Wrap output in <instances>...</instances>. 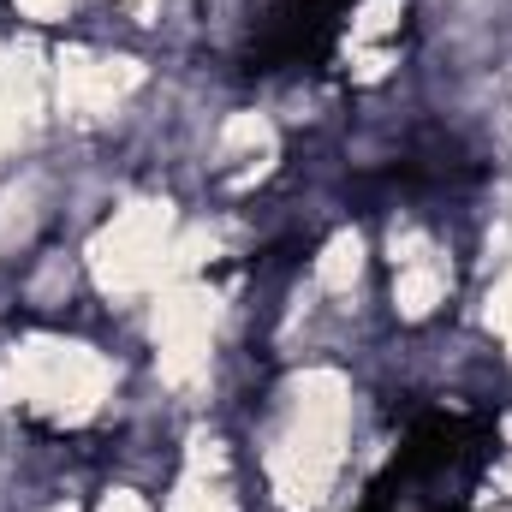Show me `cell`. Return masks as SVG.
<instances>
[{"mask_svg": "<svg viewBox=\"0 0 512 512\" xmlns=\"http://www.w3.org/2000/svg\"><path fill=\"white\" fill-rule=\"evenodd\" d=\"M340 447H346V382L334 370H310L292 382L286 423H280L274 453H268V477H274L280 507H316L340 471Z\"/></svg>", "mask_w": 512, "mask_h": 512, "instance_id": "cell-1", "label": "cell"}, {"mask_svg": "<svg viewBox=\"0 0 512 512\" xmlns=\"http://www.w3.org/2000/svg\"><path fill=\"white\" fill-rule=\"evenodd\" d=\"M108 387H114V370L78 340H24V346L6 352V370H0V393L12 405L42 411L54 423L96 417Z\"/></svg>", "mask_w": 512, "mask_h": 512, "instance_id": "cell-2", "label": "cell"}, {"mask_svg": "<svg viewBox=\"0 0 512 512\" xmlns=\"http://www.w3.org/2000/svg\"><path fill=\"white\" fill-rule=\"evenodd\" d=\"M90 268L108 292H149L173 268V209L126 203L90 245Z\"/></svg>", "mask_w": 512, "mask_h": 512, "instance_id": "cell-3", "label": "cell"}, {"mask_svg": "<svg viewBox=\"0 0 512 512\" xmlns=\"http://www.w3.org/2000/svg\"><path fill=\"white\" fill-rule=\"evenodd\" d=\"M209 340H215V298L191 280L167 286L155 304V364L161 382L191 387L209 376Z\"/></svg>", "mask_w": 512, "mask_h": 512, "instance_id": "cell-4", "label": "cell"}, {"mask_svg": "<svg viewBox=\"0 0 512 512\" xmlns=\"http://www.w3.org/2000/svg\"><path fill=\"white\" fill-rule=\"evenodd\" d=\"M143 84L137 60H96V54H60V108L72 120H102Z\"/></svg>", "mask_w": 512, "mask_h": 512, "instance_id": "cell-5", "label": "cell"}, {"mask_svg": "<svg viewBox=\"0 0 512 512\" xmlns=\"http://www.w3.org/2000/svg\"><path fill=\"white\" fill-rule=\"evenodd\" d=\"M167 512H233V495H227V459H221V441H191V465L173 489Z\"/></svg>", "mask_w": 512, "mask_h": 512, "instance_id": "cell-6", "label": "cell"}, {"mask_svg": "<svg viewBox=\"0 0 512 512\" xmlns=\"http://www.w3.org/2000/svg\"><path fill=\"white\" fill-rule=\"evenodd\" d=\"M447 298V268L435 262V256H423V262H405L399 268V280H393V304H399V316H429L435 304Z\"/></svg>", "mask_w": 512, "mask_h": 512, "instance_id": "cell-7", "label": "cell"}, {"mask_svg": "<svg viewBox=\"0 0 512 512\" xmlns=\"http://www.w3.org/2000/svg\"><path fill=\"white\" fill-rule=\"evenodd\" d=\"M358 274H364V239H358V233H334L328 251H322V262H316V280H322L328 292H352Z\"/></svg>", "mask_w": 512, "mask_h": 512, "instance_id": "cell-8", "label": "cell"}, {"mask_svg": "<svg viewBox=\"0 0 512 512\" xmlns=\"http://www.w3.org/2000/svg\"><path fill=\"white\" fill-rule=\"evenodd\" d=\"M405 18V0H364L352 12V42H376V36H393Z\"/></svg>", "mask_w": 512, "mask_h": 512, "instance_id": "cell-9", "label": "cell"}, {"mask_svg": "<svg viewBox=\"0 0 512 512\" xmlns=\"http://www.w3.org/2000/svg\"><path fill=\"white\" fill-rule=\"evenodd\" d=\"M221 149H227V155H239V149H262V155H268V149H274V131H268L262 114H233V120L221 126Z\"/></svg>", "mask_w": 512, "mask_h": 512, "instance_id": "cell-10", "label": "cell"}, {"mask_svg": "<svg viewBox=\"0 0 512 512\" xmlns=\"http://www.w3.org/2000/svg\"><path fill=\"white\" fill-rule=\"evenodd\" d=\"M96 512H149V501H143V495H131V489H114Z\"/></svg>", "mask_w": 512, "mask_h": 512, "instance_id": "cell-11", "label": "cell"}, {"mask_svg": "<svg viewBox=\"0 0 512 512\" xmlns=\"http://www.w3.org/2000/svg\"><path fill=\"white\" fill-rule=\"evenodd\" d=\"M382 72H387V48H364V54H358V78L370 84V78H382Z\"/></svg>", "mask_w": 512, "mask_h": 512, "instance_id": "cell-12", "label": "cell"}, {"mask_svg": "<svg viewBox=\"0 0 512 512\" xmlns=\"http://www.w3.org/2000/svg\"><path fill=\"white\" fill-rule=\"evenodd\" d=\"M72 0H18V12H30V18H60Z\"/></svg>", "mask_w": 512, "mask_h": 512, "instance_id": "cell-13", "label": "cell"}, {"mask_svg": "<svg viewBox=\"0 0 512 512\" xmlns=\"http://www.w3.org/2000/svg\"><path fill=\"white\" fill-rule=\"evenodd\" d=\"M501 489H507V495H512V465H507V471H501Z\"/></svg>", "mask_w": 512, "mask_h": 512, "instance_id": "cell-14", "label": "cell"}, {"mask_svg": "<svg viewBox=\"0 0 512 512\" xmlns=\"http://www.w3.org/2000/svg\"><path fill=\"white\" fill-rule=\"evenodd\" d=\"M6 143H12V137H6V131H0V149H6Z\"/></svg>", "mask_w": 512, "mask_h": 512, "instance_id": "cell-15", "label": "cell"}, {"mask_svg": "<svg viewBox=\"0 0 512 512\" xmlns=\"http://www.w3.org/2000/svg\"><path fill=\"white\" fill-rule=\"evenodd\" d=\"M507 441H512V417H507Z\"/></svg>", "mask_w": 512, "mask_h": 512, "instance_id": "cell-16", "label": "cell"}]
</instances>
